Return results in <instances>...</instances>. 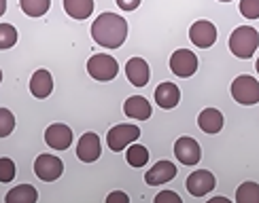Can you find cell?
I'll use <instances>...</instances> for the list:
<instances>
[{
    "label": "cell",
    "mask_w": 259,
    "mask_h": 203,
    "mask_svg": "<svg viewBox=\"0 0 259 203\" xmlns=\"http://www.w3.org/2000/svg\"><path fill=\"white\" fill-rule=\"evenodd\" d=\"M92 38L104 49H119L127 38V21L115 13H100L92 24Z\"/></svg>",
    "instance_id": "obj_1"
},
{
    "label": "cell",
    "mask_w": 259,
    "mask_h": 203,
    "mask_svg": "<svg viewBox=\"0 0 259 203\" xmlns=\"http://www.w3.org/2000/svg\"><path fill=\"white\" fill-rule=\"evenodd\" d=\"M259 47V34L251 26H240L230 36V51L240 59H251Z\"/></svg>",
    "instance_id": "obj_2"
},
{
    "label": "cell",
    "mask_w": 259,
    "mask_h": 203,
    "mask_svg": "<svg viewBox=\"0 0 259 203\" xmlns=\"http://www.w3.org/2000/svg\"><path fill=\"white\" fill-rule=\"evenodd\" d=\"M232 98L242 106H255L259 102V83L255 77L242 74L232 83Z\"/></svg>",
    "instance_id": "obj_3"
},
{
    "label": "cell",
    "mask_w": 259,
    "mask_h": 203,
    "mask_svg": "<svg viewBox=\"0 0 259 203\" xmlns=\"http://www.w3.org/2000/svg\"><path fill=\"white\" fill-rule=\"evenodd\" d=\"M88 72L90 77L100 81V83H109L117 77V72H119V63L113 55H106V53H98V55L90 57L88 61Z\"/></svg>",
    "instance_id": "obj_4"
},
{
    "label": "cell",
    "mask_w": 259,
    "mask_h": 203,
    "mask_svg": "<svg viewBox=\"0 0 259 203\" xmlns=\"http://www.w3.org/2000/svg\"><path fill=\"white\" fill-rule=\"evenodd\" d=\"M138 138H140V129L136 125L121 123V125H115L113 129H109V133H106V142H109V148L113 153H121L132 142H136Z\"/></svg>",
    "instance_id": "obj_5"
},
{
    "label": "cell",
    "mask_w": 259,
    "mask_h": 203,
    "mask_svg": "<svg viewBox=\"0 0 259 203\" xmlns=\"http://www.w3.org/2000/svg\"><path fill=\"white\" fill-rule=\"evenodd\" d=\"M170 70L179 79H189L198 70V55L189 49H177L170 57Z\"/></svg>",
    "instance_id": "obj_6"
},
{
    "label": "cell",
    "mask_w": 259,
    "mask_h": 203,
    "mask_svg": "<svg viewBox=\"0 0 259 203\" xmlns=\"http://www.w3.org/2000/svg\"><path fill=\"white\" fill-rule=\"evenodd\" d=\"M34 174L42 182H56L64 174V163L56 155H38L34 161Z\"/></svg>",
    "instance_id": "obj_7"
},
{
    "label": "cell",
    "mask_w": 259,
    "mask_h": 203,
    "mask_svg": "<svg viewBox=\"0 0 259 203\" xmlns=\"http://www.w3.org/2000/svg\"><path fill=\"white\" fill-rule=\"evenodd\" d=\"M189 40L200 49H208L217 42V28L206 19H200L189 28Z\"/></svg>",
    "instance_id": "obj_8"
},
{
    "label": "cell",
    "mask_w": 259,
    "mask_h": 203,
    "mask_svg": "<svg viewBox=\"0 0 259 203\" xmlns=\"http://www.w3.org/2000/svg\"><path fill=\"white\" fill-rule=\"evenodd\" d=\"M175 155L183 165H196L202 159V148L193 138L183 136L175 142Z\"/></svg>",
    "instance_id": "obj_9"
},
{
    "label": "cell",
    "mask_w": 259,
    "mask_h": 203,
    "mask_svg": "<svg viewBox=\"0 0 259 203\" xmlns=\"http://www.w3.org/2000/svg\"><path fill=\"white\" fill-rule=\"evenodd\" d=\"M100 155H102V146H100L98 133H94V131L83 133L77 144V157L83 163H94L100 159Z\"/></svg>",
    "instance_id": "obj_10"
},
{
    "label": "cell",
    "mask_w": 259,
    "mask_h": 203,
    "mask_svg": "<svg viewBox=\"0 0 259 203\" xmlns=\"http://www.w3.org/2000/svg\"><path fill=\"white\" fill-rule=\"evenodd\" d=\"M214 184H217V178H214L212 172H208V169H198V172H193L187 178V190L193 197L208 195L214 188Z\"/></svg>",
    "instance_id": "obj_11"
},
{
    "label": "cell",
    "mask_w": 259,
    "mask_h": 203,
    "mask_svg": "<svg viewBox=\"0 0 259 203\" xmlns=\"http://www.w3.org/2000/svg\"><path fill=\"white\" fill-rule=\"evenodd\" d=\"M45 142H47V146L53 148V151H66V148L72 144V129L64 123H53L45 131Z\"/></svg>",
    "instance_id": "obj_12"
},
{
    "label": "cell",
    "mask_w": 259,
    "mask_h": 203,
    "mask_svg": "<svg viewBox=\"0 0 259 203\" xmlns=\"http://www.w3.org/2000/svg\"><path fill=\"white\" fill-rule=\"evenodd\" d=\"M125 77L134 87H145L151 79V68L143 57H132L125 63Z\"/></svg>",
    "instance_id": "obj_13"
},
{
    "label": "cell",
    "mask_w": 259,
    "mask_h": 203,
    "mask_svg": "<svg viewBox=\"0 0 259 203\" xmlns=\"http://www.w3.org/2000/svg\"><path fill=\"white\" fill-rule=\"evenodd\" d=\"M175 176H177V165L175 163L157 161L145 174V180H147V184H151V186H159V184H166V182H170V180H175Z\"/></svg>",
    "instance_id": "obj_14"
},
{
    "label": "cell",
    "mask_w": 259,
    "mask_h": 203,
    "mask_svg": "<svg viewBox=\"0 0 259 203\" xmlns=\"http://www.w3.org/2000/svg\"><path fill=\"white\" fill-rule=\"evenodd\" d=\"M53 91V77H51V72L49 70H36L34 74H32V79H30V93L34 95L36 100H45L49 98Z\"/></svg>",
    "instance_id": "obj_15"
},
{
    "label": "cell",
    "mask_w": 259,
    "mask_h": 203,
    "mask_svg": "<svg viewBox=\"0 0 259 203\" xmlns=\"http://www.w3.org/2000/svg\"><path fill=\"white\" fill-rule=\"evenodd\" d=\"M123 112L127 119H136V121H147L153 108H151V104L147 98L143 95H132V98H127L125 104H123Z\"/></svg>",
    "instance_id": "obj_16"
},
{
    "label": "cell",
    "mask_w": 259,
    "mask_h": 203,
    "mask_svg": "<svg viewBox=\"0 0 259 203\" xmlns=\"http://www.w3.org/2000/svg\"><path fill=\"white\" fill-rule=\"evenodd\" d=\"M155 102H157L159 108H164V110L175 108V106L181 102V89L175 83H168V81L161 83L155 89Z\"/></svg>",
    "instance_id": "obj_17"
},
{
    "label": "cell",
    "mask_w": 259,
    "mask_h": 203,
    "mask_svg": "<svg viewBox=\"0 0 259 203\" xmlns=\"http://www.w3.org/2000/svg\"><path fill=\"white\" fill-rule=\"evenodd\" d=\"M198 125L204 133H219L223 129V114L217 108H206L198 116Z\"/></svg>",
    "instance_id": "obj_18"
},
{
    "label": "cell",
    "mask_w": 259,
    "mask_h": 203,
    "mask_svg": "<svg viewBox=\"0 0 259 203\" xmlns=\"http://www.w3.org/2000/svg\"><path fill=\"white\" fill-rule=\"evenodd\" d=\"M64 11L72 17V19H88L94 13V0H64Z\"/></svg>",
    "instance_id": "obj_19"
},
{
    "label": "cell",
    "mask_w": 259,
    "mask_h": 203,
    "mask_svg": "<svg viewBox=\"0 0 259 203\" xmlns=\"http://www.w3.org/2000/svg\"><path fill=\"white\" fill-rule=\"evenodd\" d=\"M36 199H38V193L32 184H19L7 193V203H34Z\"/></svg>",
    "instance_id": "obj_20"
},
{
    "label": "cell",
    "mask_w": 259,
    "mask_h": 203,
    "mask_svg": "<svg viewBox=\"0 0 259 203\" xmlns=\"http://www.w3.org/2000/svg\"><path fill=\"white\" fill-rule=\"evenodd\" d=\"M125 161L132 165V167H145L149 163V151L143 144H136L132 142L127 146V153H125Z\"/></svg>",
    "instance_id": "obj_21"
},
{
    "label": "cell",
    "mask_w": 259,
    "mask_h": 203,
    "mask_svg": "<svg viewBox=\"0 0 259 203\" xmlns=\"http://www.w3.org/2000/svg\"><path fill=\"white\" fill-rule=\"evenodd\" d=\"M21 11L28 17H42L51 7V0H19Z\"/></svg>",
    "instance_id": "obj_22"
},
{
    "label": "cell",
    "mask_w": 259,
    "mask_h": 203,
    "mask_svg": "<svg viewBox=\"0 0 259 203\" xmlns=\"http://www.w3.org/2000/svg\"><path fill=\"white\" fill-rule=\"evenodd\" d=\"M236 201L238 203H257L259 201V186L255 182H244L236 190Z\"/></svg>",
    "instance_id": "obj_23"
},
{
    "label": "cell",
    "mask_w": 259,
    "mask_h": 203,
    "mask_svg": "<svg viewBox=\"0 0 259 203\" xmlns=\"http://www.w3.org/2000/svg\"><path fill=\"white\" fill-rule=\"evenodd\" d=\"M17 42V30L11 24H0V49H11Z\"/></svg>",
    "instance_id": "obj_24"
},
{
    "label": "cell",
    "mask_w": 259,
    "mask_h": 203,
    "mask_svg": "<svg viewBox=\"0 0 259 203\" xmlns=\"http://www.w3.org/2000/svg\"><path fill=\"white\" fill-rule=\"evenodd\" d=\"M15 129V116L9 108H0V138H9Z\"/></svg>",
    "instance_id": "obj_25"
},
{
    "label": "cell",
    "mask_w": 259,
    "mask_h": 203,
    "mask_svg": "<svg viewBox=\"0 0 259 203\" xmlns=\"http://www.w3.org/2000/svg\"><path fill=\"white\" fill-rule=\"evenodd\" d=\"M15 174H17V169H15V163L11 161L9 157H3L0 159V182H11V180L15 178Z\"/></svg>",
    "instance_id": "obj_26"
},
{
    "label": "cell",
    "mask_w": 259,
    "mask_h": 203,
    "mask_svg": "<svg viewBox=\"0 0 259 203\" xmlns=\"http://www.w3.org/2000/svg\"><path fill=\"white\" fill-rule=\"evenodd\" d=\"M240 13L246 19H257L259 17V0H242L240 3Z\"/></svg>",
    "instance_id": "obj_27"
},
{
    "label": "cell",
    "mask_w": 259,
    "mask_h": 203,
    "mask_svg": "<svg viewBox=\"0 0 259 203\" xmlns=\"http://www.w3.org/2000/svg\"><path fill=\"white\" fill-rule=\"evenodd\" d=\"M155 203H181V197L172 190H161V193L155 197Z\"/></svg>",
    "instance_id": "obj_28"
},
{
    "label": "cell",
    "mask_w": 259,
    "mask_h": 203,
    "mask_svg": "<svg viewBox=\"0 0 259 203\" xmlns=\"http://www.w3.org/2000/svg\"><path fill=\"white\" fill-rule=\"evenodd\" d=\"M106 201L109 203H130V197L125 193H121V190H115V193H111L106 197Z\"/></svg>",
    "instance_id": "obj_29"
},
{
    "label": "cell",
    "mask_w": 259,
    "mask_h": 203,
    "mask_svg": "<svg viewBox=\"0 0 259 203\" xmlns=\"http://www.w3.org/2000/svg\"><path fill=\"white\" fill-rule=\"evenodd\" d=\"M140 3H143V0H117V7L121 11H134V9H138Z\"/></svg>",
    "instance_id": "obj_30"
},
{
    "label": "cell",
    "mask_w": 259,
    "mask_h": 203,
    "mask_svg": "<svg viewBox=\"0 0 259 203\" xmlns=\"http://www.w3.org/2000/svg\"><path fill=\"white\" fill-rule=\"evenodd\" d=\"M217 201H219V203H230L228 197H214V199H210V203H217Z\"/></svg>",
    "instance_id": "obj_31"
},
{
    "label": "cell",
    "mask_w": 259,
    "mask_h": 203,
    "mask_svg": "<svg viewBox=\"0 0 259 203\" xmlns=\"http://www.w3.org/2000/svg\"><path fill=\"white\" fill-rule=\"evenodd\" d=\"M5 11H7V0H0V17L5 15Z\"/></svg>",
    "instance_id": "obj_32"
},
{
    "label": "cell",
    "mask_w": 259,
    "mask_h": 203,
    "mask_svg": "<svg viewBox=\"0 0 259 203\" xmlns=\"http://www.w3.org/2000/svg\"><path fill=\"white\" fill-rule=\"evenodd\" d=\"M0 83H3V70H0Z\"/></svg>",
    "instance_id": "obj_33"
},
{
    "label": "cell",
    "mask_w": 259,
    "mask_h": 203,
    "mask_svg": "<svg viewBox=\"0 0 259 203\" xmlns=\"http://www.w3.org/2000/svg\"><path fill=\"white\" fill-rule=\"evenodd\" d=\"M219 3H232V0H219Z\"/></svg>",
    "instance_id": "obj_34"
}]
</instances>
